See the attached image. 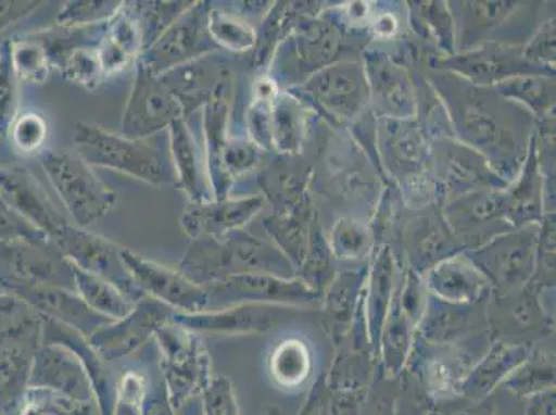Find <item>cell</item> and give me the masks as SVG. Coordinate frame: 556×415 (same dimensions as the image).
I'll return each mask as SVG.
<instances>
[{"instance_id": "1", "label": "cell", "mask_w": 556, "mask_h": 415, "mask_svg": "<svg viewBox=\"0 0 556 415\" xmlns=\"http://www.w3.org/2000/svg\"><path fill=\"white\" fill-rule=\"evenodd\" d=\"M178 269L200 287H208L226 277L239 275L300 277L280 248L244 229L232 230L222 239L204 237L191 240Z\"/></svg>"}, {"instance_id": "2", "label": "cell", "mask_w": 556, "mask_h": 415, "mask_svg": "<svg viewBox=\"0 0 556 415\" xmlns=\"http://www.w3.org/2000/svg\"><path fill=\"white\" fill-rule=\"evenodd\" d=\"M73 140L75 153L90 168L119 172L151 186L175 185L170 156L149 139H128L103 126L78 123Z\"/></svg>"}, {"instance_id": "3", "label": "cell", "mask_w": 556, "mask_h": 415, "mask_svg": "<svg viewBox=\"0 0 556 415\" xmlns=\"http://www.w3.org/2000/svg\"><path fill=\"white\" fill-rule=\"evenodd\" d=\"M42 168L74 225L86 229L113 210L116 192L77 153L47 151Z\"/></svg>"}, {"instance_id": "4", "label": "cell", "mask_w": 556, "mask_h": 415, "mask_svg": "<svg viewBox=\"0 0 556 415\" xmlns=\"http://www.w3.org/2000/svg\"><path fill=\"white\" fill-rule=\"evenodd\" d=\"M153 339L160 348L166 394L176 412L211 381V357L200 334L172 320L161 326Z\"/></svg>"}, {"instance_id": "5", "label": "cell", "mask_w": 556, "mask_h": 415, "mask_svg": "<svg viewBox=\"0 0 556 415\" xmlns=\"http://www.w3.org/2000/svg\"><path fill=\"white\" fill-rule=\"evenodd\" d=\"M454 105L453 120L462 139L482 153L500 174H517V153L514 129L505 125V109L492 96L472 90Z\"/></svg>"}, {"instance_id": "6", "label": "cell", "mask_w": 556, "mask_h": 415, "mask_svg": "<svg viewBox=\"0 0 556 415\" xmlns=\"http://www.w3.org/2000/svg\"><path fill=\"white\" fill-rule=\"evenodd\" d=\"M184 118L185 111L178 98L160 75L151 73L138 60L119 134L128 139L148 140L168 130L175 121Z\"/></svg>"}, {"instance_id": "7", "label": "cell", "mask_w": 556, "mask_h": 415, "mask_svg": "<svg viewBox=\"0 0 556 415\" xmlns=\"http://www.w3.org/2000/svg\"><path fill=\"white\" fill-rule=\"evenodd\" d=\"M204 288L210 298L208 311L240 303L307 309L321 305L323 298L320 292L313 290L301 277L239 275L226 277Z\"/></svg>"}, {"instance_id": "8", "label": "cell", "mask_w": 556, "mask_h": 415, "mask_svg": "<svg viewBox=\"0 0 556 415\" xmlns=\"http://www.w3.org/2000/svg\"><path fill=\"white\" fill-rule=\"evenodd\" d=\"M211 7L212 2L194 0L184 16L140 55L139 62L151 73L163 75L204 55L222 52L208 29Z\"/></svg>"}, {"instance_id": "9", "label": "cell", "mask_w": 556, "mask_h": 415, "mask_svg": "<svg viewBox=\"0 0 556 415\" xmlns=\"http://www.w3.org/2000/svg\"><path fill=\"white\" fill-rule=\"evenodd\" d=\"M341 43L340 28L332 23H302L278 45L269 65L273 68L270 78L277 83V79L306 75L309 79L317 71L333 64Z\"/></svg>"}, {"instance_id": "10", "label": "cell", "mask_w": 556, "mask_h": 415, "mask_svg": "<svg viewBox=\"0 0 556 415\" xmlns=\"http://www.w3.org/2000/svg\"><path fill=\"white\" fill-rule=\"evenodd\" d=\"M52 241L78 269L113 282L134 302L144 297L125 266L124 247L73 224L65 226Z\"/></svg>"}, {"instance_id": "11", "label": "cell", "mask_w": 556, "mask_h": 415, "mask_svg": "<svg viewBox=\"0 0 556 415\" xmlns=\"http://www.w3.org/2000/svg\"><path fill=\"white\" fill-rule=\"evenodd\" d=\"M0 263L8 267L16 290L60 287L75 291L73 263L52 240L0 242Z\"/></svg>"}, {"instance_id": "12", "label": "cell", "mask_w": 556, "mask_h": 415, "mask_svg": "<svg viewBox=\"0 0 556 415\" xmlns=\"http://www.w3.org/2000/svg\"><path fill=\"white\" fill-rule=\"evenodd\" d=\"M534 225L500 235L478 248L473 262L492 285L514 290L532 280L539 255V230Z\"/></svg>"}, {"instance_id": "13", "label": "cell", "mask_w": 556, "mask_h": 415, "mask_svg": "<svg viewBox=\"0 0 556 415\" xmlns=\"http://www.w3.org/2000/svg\"><path fill=\"white\" fill-rule=\"evenodd\" d=\"M303 309L261 303H240L216 311L176 313L172 322L189 331L217 337H248L275 330L288 318L295 317Z\"/></svg>"}, {"instance_id": "14", "label": "cell", "mask_w": 556, "mask_h": 415, "mask_svg": "<svg viewBox=\"0 0 556 415\" xmlns=\"http://www.w3.org/2000/svg\"><path fill=\"white\" fill-rule=\"evenodd\" d=\"M176 313L154 298L144 295L136 302L129 315L100 328L88 341L104 362L119 361L146 345Z\"/></svg>"}, {"instance_id": "15", "label": "cell", "mask_w": 556, "mask_h": 415, "mask_svg": "<svg viewBox=\"0 0 556 415\" xmlns=\"http://www.w3.org/2000/svg\"><path fill=\"white\" fill-rule=\"evenodd\" d=\"M123 260L136 287L144 295L187 315L208 311L210 298L205 288L194 285L181 275L178 267L172 269L146 260L128 248L123 250Z\"/></svg>"}, {"instance_id": "16", "label": "cell", "mask_w": 556, "mask_h": 415, "mask_svg": "<svg viewBox=\"0 0 556 415\" xmlns=\"http://www.w3.org/2000/svg\"><path fill=\"white\" fill-rule=\"evenodd\" d=\"M366 71L356 63H333L317 71L302 86L288 93L309 98L336 118L351 120L367 99Z\"/></svg>"}, {"instance_id": "17", "label": "cell", "mask_w": 556, "mask_h": 415, "mask_svg": "<svg viewBox=\"0 0 556 415\" xmlns=\"http://www.w3.org/2000/svg\"><path fill=\"white\" fill-rule=\"evenodd\" d=\"M0 200L50 240L70 224L37 176L24 166H0Z\"/></svg>"}, {"instance_id": "18", "label": "cell", "mask_w": 556, "mask_h": 415, "mask_svg": "<svg viewBox=\"0 0 556 415\" xmlns=\"http://www.w3.org/2000/svg\"><path fill=\"white\" fill-rule=\"evenodd\" d=\"M265 196L229 197L225 200L190 202L180 215V226L190 240L222 239L232 230L244 229L265 208Z\"/></svg>"}, {"instance_id": "19", "label": "cell", "mask_w": 556, "mask_h": 415, "mask_svg": "<svg viewBox=\"0 0 556 415\" xmlns=\"http://www.w3.org/2000/svg\"><path fill=\"white\" fill-rule=\"evenodd\" d=\"M178 98L185 120L201 114L217 86L232 79L230 59L222 52L204 55L160 75Z\"/></svg>"}, {"instance_id": "20", "label": "cell", "mask_w": 556, "mask_h": 415, "mask_svg": "<svg viewBox=\"0 0 556 415\" xmlns=\"http://www.w3.org/2000/svg\"><path fill=\"white\" fill-rule=\"evenodd\" d=\"M31 387L50 389L80 402H96L92 381L83 361L77 353L58 343H45L35 353Z\"/></svg>"}, {"instance_id": "21", "label": "cell", "mask_w": 556, "mask_h": 415, "mask_svg": "<svg viewBox=\"0 0 556 415\" xmlns=\"http://www.w3.org/2000/svg\"><path fill=\"white\" fill-rule=\"evenodd\" d=\"M424 286L438 300L454 305H478L488 295L492 282L471 256L454 254L424 273Z\"/></svg>"}, {"instance_id": "22", "label": "cell", "mask_w": 556, "mask_h": 415, "mask_svg": "<svg viewBox=\"0 0 556 415\" xmlns=\"http://www.w3.org/2000/svg\"><path fill=\"white\" fill-rule=\"evenodd\" d=\"M232 95H235L232 79L225 80L217 86L215 93L201 111V131L202 138H204L206 169H208L214 200L229 199L232 191V187L227 184L224 172H222V151L230 136Z\"/></svg>"}, {"instance_id": "23", "label": "cell", "mask_w": 556, "mask_h": 415, "mask_svg": "<svg viewBox=\"0 0 556 415\" xmlns=\"http://www.w3.org/2000/svg\"><path fill=\"white\" fill-rule=\"evenodd\" d=\"M169 156L175 172V187L189 197L190 202L214 200L204 150L200 149L193 129L187 120L175 121L166 130Z\"/></svg>"}, {"instance_id": "24", "label": "cell", "mask_w": 556, "mask_h": 415, "mask_svg": "<svg viewBox=\"0 0 556 415\" xmlns=\"http://www.w3.org/2000/svg\"><path fill=\"white\" fill-rule=\"evenodd\" d=\"M368 269H349L333 276L323 292L321 305L325 323L336 345L353 330L363 315L364 287Z\"/></svg>"}, {"instance_id": "25", "label": "cell", "mask_w": 556, "mask_h": 415, "mask_svg": "<svg viewBox=\"0 0 556 415\" xmlns=\"http://www.w3.org/2000/svg\"><path fill=\"white\" fill-rule=\"evenodd\" d=\"M17 292L40 316L63 323L88 338L113 322L92 311L77 292L67 288L31 287Z\"/></svg>"}, {"instance_id": "26", "label": "cell", "mask_w": 556, "mask_h": 415, "mask_svg": "<svg viewBox=\"0 0 556 415\" xmlns=\"http://www.w3.org/2000/svg\"><path fill=\"white\" fill-rule=\"evenodd\" d=\"M396 286V262L391 248L386 246L379 250L376 260L371 263L366 287H364V324H366L374 359H378L379 339H381L383 324H386Z\"/></svg>"}, {"instance_id": "27", "label": "cell", "mask_w": 556, "mask_h": 415, "mask_svg": "<svg viewBox=\"0 0 556 415\" xmlns=\"http://www.w3.org/2000/svg\"><path fill=\"white\" fill-rule=\"evenodd\" d=\"M141 53L143 40L134 2H123V7L108 23L104 37L99 45L104 77L110 78L124 73L138 63Z\"/></svg>"}, {"instance_id": "28", "label": "cell", "mask_w": 556, "mask_h": 415, "mask_svg": "<svg viewBox=\"0 0 556 415\" xmlns=\"http://www.w3.org/2000/svg\"><path fill=\"white\" fill-rule=\"evenodd\" d=\"M530 353L532 349L525 343H492L464 379L459 394L473 402H482L507 381L510 374L529 357Z\"/></svg>"}, {"instance_id": "29", "label": "cell", "mask_w": 556, "mask_h": 415, "mask_svg": "<svg viewBox=\"0 0 556 415\" xmlns=\"http://www.w3.org/2000/svg\"><path fill=\"white\" fill-rule=\"evenodd\" d=\"M368 89L388 118L408 120L416 113L413 86L406 71L382 54L368 58L366 67Z\"/></svg>"}, {"instance_id": "30", "label": "cell", "mask_w": 556, "mask_h": 415, "mask_svg": "<svg viewBox=\"0 0 556 415\" xmlns=\"http://www.w3.org/2000/svg\"><path fill=\"white\" fill-rule=\"evenodd\" d=\"M475 307L477 305H454L429 293L414 342L446 345L473 336Z\"/></svg>"}, {"instance_id": "31", "label": "cell", "mask_w": 556, "mask_h": 415, "mask_svg": "<svg viewBox=\"0 0 556 415\" xmlns=\"http://www.w3.org/2000/svg\"><path fill=\"white\" fill-rule=\"evenodd\" d=\"M447 219L453 230L477 237L484 229L509 225L507 197L498 191L479 190L457 197L450 205Z\"/></svg>"}, {"instance_id": "32", "label": "cell", "mask_w": 556, "mask_h": 415, "mask_svg": "<svg viewBox=\"0 0 556 415\" xmlns=\"http://www.w3.org/2000/svg\"><path fill=\"white\" fill-rule=\"evenodd\" d=\"M416 324L404 313L394 291L378 347V359L383 364L387 377H397L407 366L414 341H416Z\"/></svg>"}, {"instance_id": "33", "label": "cell", "mask_w": 556, "mask_h": 415, "mask_svg": "<svg viewBox=\"0 0 556 415\" xmlns=\"http://www.w3.org/2000/svg\"><path fill=\"white\" fill-rule=\"evenodd\" d=\"M444 184L458 197L479 190H498L503 180L489 171L488 161H478L472 149L448 147Z\"/></svg>"}, {"instance_id": "34", "label": "cell", "mask_w": 556, "mask_h": 415, "mask_svg": "<svg viewBox=\"0 0 556 415\" xmlns=\"http://www.w3.org/2000/svg\"><path fill=\"white\" fill-rule=\"evenodd\" d=\"M382 141L388 160L403 174L421 171L427 161V147L421 131L409 120L388 118L382 126Z\"/></svg>"}, {"instance_id": "35", "label": "cell", "mask_w": 556, "mask_h": 415, "mask_svg": "<svg viewBox=\"0 0 556 415\" xmlns=\"http://www.w3.org/2000/svg\"><path fill=\"white\" fill-rule=\"evenodd\" d=\"M368 389L342 387L325 376L318 377L298 415H361Z\"/></svg>"}, {"instance_id": "36", "label": "cell", "mask_w": 556, "mask_h": 415, "mask_svg": "<svg viewBox=\"0 0 556 415\" xmlns=\"http://www.w3.org/2000/svg\"><path fill=\"white\" fill-rule=\"evenodd\" d=\"M312 351L301 338H286L273 349L267 368L273 382L287 391L302 387L311 377Z\"/></svg>"}, {"instance_id": "37", "label": "cell", "mask_w": 556, "mask_h": 415, "mask_svg": "<svg viewBox=\"0 0 556 415\" xmlns=\"http://www.w3.org/2000/svg\"><path fill=\"white\" fill-rule=\"evenodd\" d=\"M74 266V265H73ZM75 292L92 311L110 320H121L129 315L136 302L126 297L118 287L104 278L89 275L74 266Z\"/></svg>"}, {"instance_id": "38", "label": "cell", "mask_w": 556, "mask_h": 415, "mask_svg": "<svg viewBox=\"0 0 556 415\" xmlns=\"http://www.w3.org/2000/svg\"><path fill=\"white\" fill-rule=\"evenodd\" d=\"M300 99L280 93L271 104L273 146L278 153L295 154L301 149L303 121Z\"/></svg>"}, {"instance_id": "39", "label": "cell", "mask_w": 556, "mask_h": 415, "mask_svg": "<svg viewBox=\"0 0 556 415\" xmlns=\"http://www.w3.org/2000/svg\"><path fill=\"white\" fill-rule=\"evenodd\" d=\"M10 40V59L18 83L43 85L47 83L50 59L47 48L33 34L14 37Z\"/></svg>"}, {"instance_id": "40", "label": "cell", "mask_w": 556, "mask_h": 415, "mask_svg": "<svg viewBox=\"0 0 556 415\" xmlns=\"http://www.w3.org/2000/svg\"><path fill=\"white\" fill-rule=\"evenodd\" d=\"M513 397L528 399L555 388V362L545 353H530L503 383Z\"/></svg>"}, {"instance_id": "41", "label": "cell", "mask_w": 556, "mask_h": 415, "mask_svg": "<svg viewBox=\"0 0 556 415\" xmlns=\"http://www.w3.org/2000/svg\"><path fill=\"white\" fill-rule=\"evenodd\" d=\"M208 29L216 47L226 52L248 53L256 47L255 28L224 8L211 7Z\"/></svg>"}, {"instance_id": "42", "label": "cell", "mask_w": 556, "mask_h": 415, "mask_svg": "<svg viewBox=\"0 0 556 415\" xmlns=\"http://www.w3.org/2000/svg\"><path fill=\"white\" fill-rule=\"evenodd\" d=\"M52 67L58 68L64 79L80 86L89 92L103 84L104 71L101 67L99 47H78L55 58Z\"/></svg>"}, {"instance_id": "43", "label": "cell", "mask_w": 556, "mask_h": 415, "mask_svg": "<svg viewBox=\"0 0 556 415\" xmlns=\"http://www.w3.org/2000/svg\"><path fill=\"white\" fill-rule=\"evenodd\" d=\"M194 0H179V2H134L136 16H138L143 53L166 29L174 25L191 8ZM141 53V54H143Z\"/></svg>"}, {"instance_id": "44", "label": "cell", "mask_w": 556, "mask_h": 415, "mask_svg": "<svg viewBox=\"0 0 556 415\" xmlns=\"http://www.w3.org/2000/svg\"><path fill=\"white\" fill-rule=\"evenodd\" d=\"M294 8L290 3H273L261 25L260 33H256V47L254 49V65L256 68L269 67L273 54L278 45L288 35L287 27H291L294 20Z\"/></svg>"}, {"instance_id": "45", "label": "cell", "mask_w": 556, "mask_h": 415, "mask_svg": "<svg viewBox=\"0 0 556 415\" xmlns=\"http://www.w3.org/2000/svg\"><path fill=\"white\" fill-rule=\"evenodd\" d=\"M23 415H100V412L96 402H80L50 389L31 387Z\"/></svg>"}, {"instance_id": "46", "label": "cell", "mask_w": 556, "mask_h": 415, "mask_svg": "<svg viewBox=\"0 0 556 415\" xmlns=\"http://www.w3.org/2000/svg\"><path fill=\"white\" fill-rule=\"evenodd\" d=\"M123 0H71L65 2L55 16V25L65 28L92 27L110 22Z\"/></svg>"}, {"instance_id": "47", "label": "cell", "mask_w": 556, "mask_h": 415, "mask_svg": "<svg viewBox=\"0 0 556 415\" xmlns=\"http://www.w3.org/2000/svg\"><path fill=\"white\" fill-rule=\"evenodd\" d=\"M495 88L502 93V98L517 99L520 103L529 105L534 113H544L555 99V84L541 77L520 75L500 80Z\"/></svg>"}, {"instance_id": "48", "label": "cell", "mask_w": 556, "mask_h": 415, "mask_svg": "<svg viewBox=\"0 0 556 415\" xmlns=\"http://www.w3.org/2000/svg\"><path fill=\"white\" fill-rule=\"evenodd\" d=\"M265 153L266 151H263L247 136L230 134L225 149L222 151V172H224L227 184L235 187L239 177L255 171L261 165Z\"/></svg>"}, {"instance_id": "49", "label": "cell", "mask_w": 556, "mask_h": 415, "mask_svg": "<svg viewBox=\"0 0 556 415\" xmlns=\"http://www.w3.org/2000/svg\"><path fill=\"white\" fill-rule=\"evenodd\" d=\"M8 136L18 153L24 155L40 153L49 138L48 120L38 111H23L10 125Z\"/></svg>"}, {"instance_id": "50", "label": "cell", "mask_w": 556, "mask_h": 415, "mask_svg": "<svg viewBox=\"0 0 556 415\" xmlns=\"http://www.w3.org/2000/svg\"><path fill=\"white\" fill-rule=\"evenodd\" d=\"M17 78L10 59V40L0 45V135L8 136L18 109Z\"/></svg>"}, {"instance_id": "51", "label": "cell", "mask_w": 556, "mask_h": 415, "mask_svg": "<svg viewBox=\"0 0 556 415\" xmlns=\"http://www.w3.org/2000/svg\"><path fill=\"white\" fill-rule=\"evenodd\" d=\"M331 252L345 261H357L367 254L370 248L367 230L356 221L342 219L333 227Z\"/></svg>"}, {"instance_id": "52", "label": "cell", "mask_w": 556, "mask_h": 415, "mask_svg": "<svg viewBox=\"0 0 556 415\" xmlns=\"http://www.w3.org/2000/svg\"><path fill=\"white\" fill-rule=\"evenodd\" d=\"M148 382L143 374L125 372L116 382L113 415H144V399Z\"/></svg>"}, {"instance_id": "53", "label": "cell", "mask_w": 556, "mask_h": 415, "mask_svg": "<svg viewBox=\"0 0 556 415\" xmlns=\"http://www.w3.org/2000/svg\"><path fill=\"white\" fill-rule=\"evenodd\" d=\"M202 415H240L235 387L225 376H212L200 393Z\"/></svg>"}, {"instance_id": "54", "label": "cell", "mask_w": 556, "mask_h": 415, "mask_svg": "<svg viewBox=\"0 0 556 415\" xmlns=\"http://www.w3.org/2000/svg\"><path fill=\"white\" fill-rule=\"evenodd\" d=\"M271 104L252 99L244 115L247 138L263 151H273Z\"/></svg>"}, {"instance_id": "55", "label": "cell", "mask_w": 556, "mask_h": 415, "mask_svg": "<svg viewBox=\"0 0 556 415\" xmlns=\"http://www.w3.org/2000/svg\"><path fill=\"white\" fill-rule=\"evenodd\" d=\"M428 7L422 8V16L427 20L428 27L433 28L439 40L447 52H452L453 43V20L448 9L441 2H429Z\"/></svg>"}, {"instance_id": "56", "label": "cell", "mask_w": 556, "mask_h": 415, "mask_svg": "<svg viewBox=\"0 0 556 415\" xmlns=\"http://www.w3.org/2000/svg\"><path fill=\"white\" fill-rule=\"evenodd\" d=\"M42 4L40 0H0V34L31 16Z\"/></svg>"}, {"instance_id": "57", "label": "cell", "mask_w": 556, "mask_h": 415, "mask_svg": "<svg viewBox=\"0 0 556 415\" xmlns=\"http://www.w3.org/2000/svg\"><path fill=\"white\" fill-rule=\"evenodd\" d=\"M525 55L530 63L547 64L555 62V22L544 25L538 37L526 49Z\"/></svg>"}, {"instance_id": "58", "label": "cell", "mask_w": 556, "mask_h": 415, "mask_svg": "<svg viewBox=\"0 0 556 415\" xmlns=\"http://www.w3.org/2000/svg\"><path fill=\"white\" fill-rule=\"evenodd\" d=\"M525 415H555V388L528 398Z\"/></svg>"}, {"instance_id": "59", "label": "cell", "mask_w": 556, "mask_h": 415, "mask_svg": "<svg viewBox=\"0 0 556 415\" xmlns=\"http://www.w3.org/2000/svg\"><path fill=\"white\" fill-rule=\"evenodd\" d=\"M176 415H202L201 400L199 397L187 400L184 406L179 407L175 412Z\"/></svg>"}, {"instance_id": "60", "label": "cell", "mask_w": 556, "mask_h": 415, "mask_svg": "<svg viewBox=\"0 0 556 415\" xmlns=\"http://www.w3.org/2000/svg\"><path fill=\"white\" fill-rule=\"evenodd\" d=\"M260 415H286L285 412L280 407L275 406V404H266L261 410Z\"/></svg>"}, {"instance_id": "61", "label": "cell", "mask_w": 556, "mask_h": 415, "mask_svg": "<svg viewBox=\"0 0 556 415\" xmlns=\"http://www.w3.org/2000/svg\"><path fill=\"white\" fill-rule=\"evenodd\" d=\"M0 204H4V202L2 200H0Z\"/></svg>"}]
</instances>
